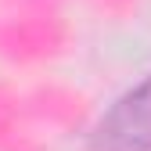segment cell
Listing matches in <instances>:
<instances>
[{"label": "cell", "instance_id": "cell-1", "mask_svg": "<svg viewBox=\"0 0 151 151\" xmlns=\"http://www.w3.org/2000/svg\"><path fill=\"white\" fill-rule=\"evenodd\" d=\"M90 151H151V76L104 111Z\"/></svg>", "mask_w": 151, "mask_h": 151}]
</instances>
